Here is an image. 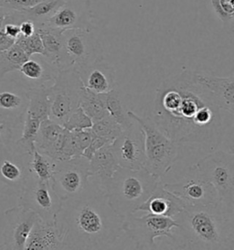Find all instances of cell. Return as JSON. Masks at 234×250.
I'll return each mask as SVG.
<instances>
[{"mask_svg":"<svg viewBox=\"0 0 234 250\" xmlns=\"http://www.w3.org/2000/svg\"><path fill=\"white\" fill-rule=\"evenodd\" d=\"M152 119L178 145L216 140L221 125L219 108L212 103L194 72L168 77L156 90Z\"/></svg>","mask_w":234,"mask_h":250,"instance_id":"1","label":"cell"},{"mask_svg":"<svg viewBox=\"0 0 234 250\" xmlns=\"http://www.w3.org/2000/svg\"><path fill=\"white\" fill-rule=\"evenodd\" d=\"M124 219L111 207L105 191L90 181L81 194L62 201L55 224L66 250H108L124 232Z\"/></svg>","mask_w":234,"mask_h":250,"instance_id":"2","label":"cell"},{"mask_svg":"<svg viewBox=\"0 0 234 250\" xmlns=\"http://www.w3.org/2000/svg\"><path fill=\"white\" fill-rule=\"evenodd\" d=\"M172 241L177 250H234V203L219 201L191 207L175 218Z\"/></svg>","mask_w":234,"mask_h":250,"instance_id":"3","label":"cell"},{"mask_svg":"<svg viewBox=\"0 0 234 250\" xmlns=\"http://www.w3.org/2000/svg\"><path fill=\"white\" fill-rule=\"evenodd\" d=\"M160 179L145 168L131 169L119 167L106 184L104 191L111 207L122 217L138 212L152 195Z\"/></svg>","mask_w":234,"mask_h":250,"instance_id":"4","label":"cell"},{"mask_svg":"<svg viewBox=\"0 0 234 250\" xmlns=\"http://www.w3.org/2000/svg\"><path fill=\"white\" fill-rule=\"evenodd\" d=\"M130 118L137 122L145 133L146 164L145 169L161 179L172 169L178 158V144L163 132L153 119L139 117L133 111H128Z\"/></svg>","mask_w":234,"mask_h":250,"instance_id":"5","label":"cell"},{"mask_svg":"<svg viewBox=\"0 0 234 250\" xmlns=\"http://www.w3.org/2000/svg\"><path fill=\"white\" fill-rule=\"evenodd\" d=\"M83 84L75 68L58 72L54 83L48 86L50 99V119L64 125L73 111L80 106Z\"/></svg>","mask_w":234,"mask_h":250,"instance_id":"6","label":"cell"},{"mask_svg":"<svg viewBox=\"0 0 234 250\" xmlns=\"http://www.w3.org/2000/svg\"><path fill=\"white\" fill-rule=\"evenodd\" d=\"M177 222L172 217L147 213L143 216L131 213L124 217L123 231L129 236L136 250H156V238L173 237Z\"/></svg>","mask_w":234,"mask_h":250,"instance_id":"7","label":"cell"},{"mask_svg":"<svg viewBox=\"0 0 234 250\" xmlns=\"http://www.w3.org/2000/svg\"><path fill=\"white\" fill-rule=\"evenodd\" d=\"M190 169L204 178L214 186L219 201L234 203L233 152L217 150L198 161Z\"/></svg>","mask_w":234,"mask_h":250,"instance_id":"8","label":"cell"},{"mask_svg":"<svg viewBox=\"0 0 234 250\" xmlns=\"http://www.w3.org/2000/svg\"><path fill=\"white\" fill-rule=\"evenodd\" d=\"M18 206L35 212L44 222L53 224L62 207V200L53 190L51 182L39 181L30 173L20 191Z\"/></svg>","mask_w":234,"mask_h":250,"instance_id":"9","label":"cell"},{"mask_svg":"<svg viewBox=\"0 0 234 250\" xmlns=\"http://www.w3.org/2000/svg\"><path fill=\"white\" fill-rule=\"evenodd\" d=\"M89 163L90 161L82 156L56 161L51 183L53 190L62 201L74 198L87 189L90 184Z\"/></svg>","mask_w":234,"mask_h":250,"instance_id":"10","label":"cell"},{"mask_svg":"<svg viewBox=\"0 0 234 250\" xmlns=\"http://www.w3.org/2000/svg\"><path fill=\"white\" fill-rule=\"evenodd\" d=\"M120 167L126 169L145 168L146 147L145 133L137 122L124 129L111 144Z\"/></svg>","mask_w":234,"mask_h":250,"instance_id":"11","label":"cell"},{"mask_svg":"<svg viewBox=\"0 0 234 250\" xmlns=\"http://www.w3.org/2000/svg\"><path fill=\"white\" fill-rule=\"evenodd\" d=\"M62 35L66 56L77 71L103 57L102 47L93 30H68Z\"/></svg>","mask_w":234,"mask_h":250,"instance_id":"12","label":"cell"},{"mask_svg":"<svg viewBox=\"0 0 234 250\" xmlns=\"http://www.w3.org/2000/svg\"><path fill=\"white\" fill-rule=\"evenodd\" d=\"M164 186L168 191L181 199L186 206H209L219 201L214 186L191 169L189 170V174L181 182L164 184Z\"/></svg>","mask_w":234,"mask_h":250,"instance_id":"13","label":"cell"},{"mask_svg":"<svg viewBox=\"0 0 234 250\" xmlns=\"http://www.w3.org/2000/svg\"><path fill=\"white\" fill-rule=\"evenodd\" d=\"M51 29L63 32L68 30H94L92 6L89 0H67L46 23Z\"/></svg>","mask_w":234,"mask_h":250,"instance_id":"14","label":"cell"},{"mask_svg":"<svg viewBox=\"0 0 234 250\" xmlns=\"http://www.w3.org/2000/svg\"><path fill=\"white\" fill-rule=\"evenodd\" d=\"M7 227L4 231V242L1 249L23 250L26 248L31 230L39 218L35 212L16 206L5 212Z\"/></svg>","mask_w":234,"mask_h":250,"instance_id":"15","label":"cell"},{"mask_svg":"<svg viewBox=\"0 0 234 250\" xmlns=\"http://www.w3.org/2000/svg\"><path fill=\"white\" fill-rule=\"evenodd\" d=\"M28 89L20 82L0 80V121L12 126L24 122L29 105Z\"/></svg>","mask_w":234,"mask_h":250,"instance_id":"16","label":"cell"},{"mask_svg":"<svg viewBox=\"0 0 234 250\" xmlns=\"http://www.w3.org/2000/svg\"><path fill=\"white\" fill-rule=\"evenodd\" d=\"M194 77L212 103L219 109L228 111L234 116V75L218 77L194 72Z\"/></svg>","mask_w":234,"mask_h":250,"instance_id":"17","label":"cell"},{"mask_svg":"<svg viewBox=\"0 0 234 250\" xmlns=\"http://www.w3.org/2000/svg\"><path fill=\"white\" fill-rule=\"evenodd\" d=\"M29 156L18 152H12L7 148L0 152V184H5L13 191H20L26 185L29 178V162L25 158Z\"/></svg>","mask_w":234,"mask_h":250,"instance_id":"18","label":"cell"},{"mask_svg":"<svg viewBox=\"0 0 234 250\" xmlns=\"http://www.w3.org/2000/svg\"><path fill=\"white\" fill-rule=\"evenodd\" d=\"M78 72L83 86L96 94H106L117 86L116 69L103 57L81 68Z\"/></svg>","mask_w":234,"mask_h":250,"instance_id":"19","label":"cell"},{"mask_svg":"<svg viewBox=\"0 0 234 250\" xmlns=\"http://www.w3.org/2000/svg\"><path fill=\"white\" fill-rule=\"evenodd\" d=\"M185 206L182 200L166 189L160 182L152 195L139 207L138 211L175 218Z\"/></svg>","mask_w":234,"mask_h":250,"instance_id":"20","label":"cell"},{"mask_svg":"<svg viewBox=\"0 0 234 250\" xmlns=\"http://www.w3.org/2000/svg\"><path fill=\"white\" fill-rule=\"evenodd\" d=\"M20 75V81L28 88L46 85L47 83H54L58 69L51 64L47 60L40 55V58L30 57L27 60L18 71Z\"/></svg>","mask_w":234,"mask_h":250,"instance_id":"21","label":"cell"},{"mask_svg":"<svg viewBox=\"0 0 234 250\" xmlns=\"http://www.w3.org/2000/svg\"><path fill=\"white\" fill-rule=\"evenodd\" d=\"M25 250H65L66 245L55 223H46L39 218L31 230Z\"/></svg>","mask_w":234,"mask_h":250,"instance_id":"22","label":"cell"},{"mask_svg":"<svg viewBox=\"0 0 234 250\" xmlns=\"http://www.w3.org/2000/svg\"><path fill=\"white\" fill-rule=\"evenodd\" d=\"M36 30L43 42L44 58L58 68V71L72 68L64 51L62 32L51 29L45 24H37Z\"/></svg>","mask_w":234,"mask_h":250,"instance_id":"23","label":"cell"},{"mask_svg":"<svg viewBox=\"0 0 234 250\" xmlns=\"http://www.w3.org/2000/svg\"><path fill=\"white\" fill-rule=\"evenodd\" d=\"M66 128L50 118L41 122L37 135L35 146L41 153L58 161L65 138Z\"/></svg>","mask_w":234,"mask_h":250,"instance_id":"24","label":"cell"},{"mask_svg":"<svg viewBox=\"0 0 234 250\" xmlns=\"http://www.w3.org/2000/svg\"><path fill=\"white\" fill-rule=\"evenodd\" d=\"M111 144H107L97 150L89 163L90 181L97 184L103 191L110 179L120 167Z\"/></svg>","mask_w":234,"mask_h":250,"instance_id":"25","label":"cell"},{"mask_svg":"<svg viewBox=\"0 0 234 250\" xmlns=\"http://www.w3.org/2000/svg\"><path fill=\"white\" fill-rule=\"evenodd\" d=\"M29 105L25 115L44 121L50 118V99L47 85L28 89Z\"/></svg>","mask_w":234,"mask_h":250,"instance_id":"26","label":"cell"},{"mask_svg":"<svg viewBox=\"0 0 234 250\" xmlns=\"http://www.w3.org/2000/svg\"><path fill=\"white\" fill-rule=\"evenodd\" d=\"M103 96L106 104V109L108 111L110 116L123 127V129L130 127L135 123V120H133L128 115L129 110H127L125 104L123 102L118 85L108 93L103 94Z\"/></svg>","mask_w":234,"mask_h":250,"instance_id":"27","label":"cell"},{"mask_svg":"<svg viewBox=\"0 0 234 250\" xmlns=\"http://www.w3.org/2000/svg\"><path fill=\"white\" fill-rule=\"evenodd\" d=\"M80 106L94 123L109 115L103 94H96L84 86L81 90Z\"/></svg>","mask_w":234,"mask_h":250,"instance_id":"28","label":"cell"},{"mask_svg":"<svg viewBox=\"0 0 234 250\" xmlns=\"http://www.w3.org/2000/svg\"><path fill=\"white\" fill-rule=\"evenodd\" d=\"M29 58L30 56L17 42L6 51L0 52V80L7 74L18 72Z\"/></svg>","mask_w":234,"mask_h":250,"instance_id":"29","label":"cell"},{"mask_svg":"<svg viewBox=\"0 0 234 250\" xmlns=\"http://www.w3.org/2000/svg\"><path fill=\"white\" fill-rule=\"evenodd\" d=\"M56 168V161L51 157L39 152L38 149L33 151L29 162V170L34 176L42 182H51Z\"/></svg>","mask_w":234,"mask_h":250,"instance_id":"30","label":"cell"},{"mask_svg":"<svg viewBox=\"0 0 234 250\" xmlns=\"http://www.w3.org/2000/svg\"><path fill=\"white\" fill-rule=\"evenodd\" d=\"M67 0H43L32 8L22 10L27 21L35 24L47 22Z\"/></svg>","mask_w":234,"mask_h":250,"instance_id":"31","label":"cell"},{"mask_svg":"<svg viewBox=\"0 0 234 250\" xmlns=\"http://www.w3.org/2000/svg\"><path fill=\"white\" fill-rule=\"evenodd\" d=\"M123 130V127L110 115L95 122L92 126V131L96 136L106 138L111 141L116 140Z\"/></svg>","mask_w":234,"mask_h":250,"instance_id":"32","label":"cell"},{"mask_svg":"<svg viewBox=\"0 0 234 250\" xmlns=\"http://www.w3.org/2000/svg\"><path fill=\"white\" fill-rule=\"evenodd\" d=\"M94 125L93 120L88 116L83 109L79 106L77 109L73 111V114L68 118L63 126L70 131L83 130L92 128Z\"/></svg>","mask_w":234,"mask_h":250,"instance_id":"33","label":"cell"},{"mask_svg":"<svg viewBox=\"0 0 234 250\" xmlns=\"http://www.w3.org/2000/svg\"><path fill=\"white\" fill-rule=\"evenodd\" d=\"M17 43L21 47L29 56L42 55L44 52V46L42 39L37 31L30 36L20 35L17 41Z\"/></svg>","mask_w":234,"mask_h":250,"instance_id":"34","label":"cell"},{"mask_svg":"<svg viewBox=\"0 0 234 250\" xmlns=\"http://www.w3.org/2000/svg\"><path fill=\"white\" fill-rule=\"evenodd\" d=\"M43 0H0V6L11 10L22 11L34 7Z\"/></svg>","mask_w":234,"mask_h":250,"instance_id":"35","label":"cell"},{"mask_svg":"<svg viewBox=\"0 0 234 250\" xmlns=\"http://www.w3.org/2000/svg\"><path fill=\"white\" fill-rule=\"evenodd\" d=\"M112 142H113V141H111V140L106 139V138L99 137V136H96L95 134V136H94L93 140L91 141L90 145H89L87 148L83 151L82 157L86 158L87 160L90 161V160L92 159V157L95 155V152H96L97 150H99L101 147L105 146V145H107V144H110V143H112Z\"/></svg>","mask_w":234,"mask_h":250,"instance_id":"36","label":"cell"},{"mask_svg":"<svg viewBox=\"0 0 234 250\" xmlns=\"http://www.w3.org/2000/svg\"><path fill=\"white\" fill-rule=\"evenodd\" d=\"M12 140V125L6 121H0V152L9 148Z\"/></svg>","mask_w":234,"mask_h":250,"instance_id":"37","label":"cell"},{"mask_svg":"<svg viewBox=\"0 0 234 250\" xmlns=\"http://www.w3.org/2000/svg\"><path fill=\"white\" fill-rule=\"evenodd\" d=\"M17 42V40L7 36L2 30H0V52L6 51Z\"/></svg>","mask_w":234,"mask_h":250,"instance_id":"38","label":"cell"},{"mask_svg":"<svg viewBox=\"0 0 234 250\" xmlns=\"http://www.w3.org/2000/svg\"><path fill=\"white\" fill-rule=\"evenodd\" d=\"M20 31L23 36H30L36 32V24L31 21H25L20 24Z\"/></svg>","mask_w":234,"mask_h":250,"instance_id":"39","label":"cell"},{"mask_svg":"<svg viewBox=\"0 0 234 250\" xmlns=\"http://www.w3.org/2000/svg\"><path fill=\"white\" fill-rule=\"evenodd\" d=\"M9 10H10V9L0 6V30L2 29V27H3V25H4L5 19H6V17H7V13L9 12Z\"/></svg>","mask_w":234,"mask_h":250,"instance_id":"40","label":"cell"},{"mask_svg":"<svg viewBox=\"0 0 234 250\" xmlns=\"http://www.w3.org/2000/svg\"><path fill=\"white\" fill-rule=\"evenodd\" d=\"M233 155H234V149L233 150Z\"/></svg>","mask_w":234,"mask_h":250,"instance_id":"41","label":"cell"}]
</instances>
